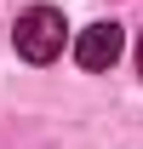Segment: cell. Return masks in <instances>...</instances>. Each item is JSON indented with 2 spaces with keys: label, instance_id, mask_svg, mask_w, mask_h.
I'll return each mask as SVG.
<instances>
[{
  "label": "cell",
  "instance_id": "1",
  "mask_svg": "<svg viewBox=\"0 0 143 149\" xmlns=\"http://www.w3.org/2000/svg\"><path fill=\"white\" fill-rule=\"evenodd\" d=\"M63 40H69V23L57 6H29L17 23H12V46H17L23 63H52L63 57Z\"/></svg>",
  "mask_w": 143,
  "mask_h": 149
},
{
  "label": "cell",
  "instance_id": "2",
  "mask_svg": "<svg viewBox=\"0 0 143 149\" xmlns=\"http://www.w3.org/2000/svg\"><path fill=\"white\" fill-rule=\"evenodd\" d=\"M120 52H126V29H120V23H86V29L74 35V63L92 69V74L115 69Z\"/></svg>",
  "mask_w": 143,
  "mask_h": 149
},
{
  "label": "cell",
  "instance_id": "3",
  "mask_svg": "<svg viewBox=\"0 0 143 149\" xmlns=\"http://www.w3.org/2000/svg\"><path fill=\"white\" fill-rule=\"evenodd\" d=\"M137 69H143V40H137Z\"/></svg>",
  "mask_w": 143,
  "mask_h": 149
}]
</instances>
